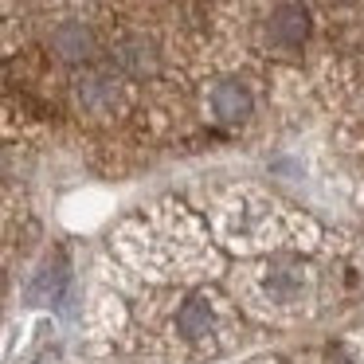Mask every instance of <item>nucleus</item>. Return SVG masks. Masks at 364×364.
Wrapping results in <instances>:
<instances>
[{"label": "nucleus", "mask_w": 364, "mask_h": 364, "mask_svg": "<svg viewBox=\"0 0 364 364\" xmlns=\"http://www.w3.org/2000/svg\"><path fill=\"white\" fill-rule=\"evenodd\" d=\"M110 63L114 71L129 75V79H145V75H153L161 67V51L149 36H126V40H118L110 48Z\"/></svg>", "instance_id": "nucleus-2"}, {"label": "nucleus", "mask_w": 364, "mask_h": 364, "mask_svg": "<svg viewBox=\"0 0 364 364\" xmlns=\"http://www.w3.org/2000/svg\"><path fill=\"white\" fill-rule=\"evenodd\" d=\"M118 95H122L118 75H110V71H87L79 82H75V98H79V106H82V110H90V114L114 110Z\"/></svg>", "instance_id": "nucleus-3"}, {"label": "nucleus", "mask_w": 364, "mask_h": 364, "mask_svg": "<svg viewBox=\"0 0 364 364\" xmlns=\"http://www.w3.org/2000/svg\"><path fill=\"white\" fill-rule=\"evenodd\" d=\"M294 286H298V282H294L290 274H274V278H270V290H274V294H294Z\"/></svg>", "instance_id": "nucleus-8"}, {"label": "nucleus", "mask_w": 364, "mask_h": 364, "mask_svg": "<svg viewBox=\"0 0 364 364\" xmlns=\"http://www.w3.org/2000/svg\"><path fill=\"white\" fill-rule=\"evenodd\" d=\"M212 110L220 122L235 126V122H243L247 114H251V90H247L243 82H220L215 95H212Z\"/></svg>", "instance_id": "nucleus-4"}, {"label": "nucleus", "mask_w": 364, "mask_h": 364, "mask_svg": "<svg viewBox=\"0 0 364 364\" xmlns=\"http://www.w3.org/2000/svg\"><path fill=\"white\" fill-rule=\"evenodd\" d=\"M176 325H181V333H184V337H204V333L212 329V306H208L204 298H192L188 306L181 309Z\"/></svg>", "instance_id": "nucleus-6"}, {"label": "nucleus", "mask_w": 364, "mask_h": 364, "mask_svg": "<svg viewBox=\"0 0 364 364\" xmlns=\"http://www.w3.org/2000/svg\"><path fill=\"white\" fill-rule=\"evenodd\" d=\"M51 55L59 63H71V67H82L98 55V32L82 20H67L51 32Z\"/></svg>", "instance_id": "nucleus-1"}, {"label": "nucleus", "mask_w": 364, "mask_h": 364, "mask_svg": "<svg viewBox=\"0 0 364 364\" xmlns=\"http://www.w3.org/2000/svg\"><path fill=\"white\" fill-rule=\"evenodd\" d=\"M63 294V270H43L40 278L32 282V298L36 301H51Z\"/></svg>", "instance_id": "nucleus-7"}, {"label": "nucleus", "mask_w": 364, "mask_h": 364, "mask_svg": "<svg viewBox=\"0 0 364 364\" xmlns=\"http://www.w3.org/2000/svg\"><path fill=\"white\" fill-rule=\"evenodd\" d=\"M306 32H309V20H306V12H301L298 4L278 9L274 20H270V36H274L278 43H286V48H298V43L306 40Z\"/></svg>", "instance_id": "nucleus-5"}]
</instances>
